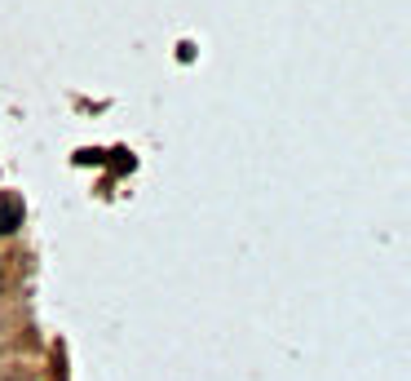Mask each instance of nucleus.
<instances>
[{"label": "nucleus", "instance_id": "obj_1", "mask_svg": "<svg viewBox=\"0 0 411 381\" xmlns=\"http://www.w3.org/2000/svg\"><path fill=\"white\" fill-rule=\"evenodd\" d=\"M18 226H22V209L14 204V200H5V204H0V235L18 231Z\"/></svg>", "mask_w": 411, "mask_h": 381}]
</instances>
